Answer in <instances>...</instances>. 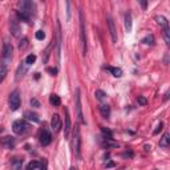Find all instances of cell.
I'll return each mask as SVG.
<instances>
[{
    "label": "cell",
    "instance_id": "obj_11",
    "mask_svg": "<svg viewBox=\"0 0 170 170\" xmlns=\"http://www.w3.org/2000/svg\"><path fill=\"white\" fill-rule=\"evenodd\" d=\"M106 24H108V29H109V33L112 36V40L113 43H117V29H116V25H114V21L110 16L106 17Z\"/></svg>",
    "mask_w": 170,
    "mask_h": 170
},
{
    "label": "cell",
    "instance_id": "obj_20",
    "mask_svg": "<svg viewBox=\"0 0 170 170\" xmlns=\"http://www.w3.org/2000/svg\"><path fill=\"white\" fill-rule=\"evenodd\" d=\"M125 28H126L128 32L132 31V14L130 12L125 14Z\"/></svg>",
    "mask_w": 170,
    "mask_h": 170
},
{
    "label": "cell",
    "instance_id": "obj_23",
    "mask_svg": "<svg viewBox=\"0 0 170 170\" xmlns=\"http://www.w3.org/2000/svg\"><path fill=\"white\" fill-rule=\"evenodd\" d=\"M105 68H106L114 77H121V76H122V69H121V68H113V67H105Z\"/></svg>",
    "mask_w": 170,
    "mask_h": 170
},
{
    "label": "cell",
    "instance_id": "obj_31",
    "mask_svg": "<svg viewBox=\"0 0 170 170\" xmlns=\"http://www.w3.org/2000/svg\"><path fill=\"white\" fill-rule=\"evenodd\" d=\"M35 61H36V55L31 53V55L27 56V59H25V64H27V65H31V64H33Z\"/></svg>",
    "mask_w": 170,
    "mask_h": 170
},
{
    "label": "cell",
    "instance_id": "obj_18",
    "mask_svg": "<svg viewBox=\"0 0 170 170\" xmlns=\"http://www.w3.org/2000/svg\"><path fill=\"white\" fill-rule=\"evenodd\" d=\"M170 134L169 133H165V134L161 137V140H160V148H164V149H166L169 146V144H170Z\"/></svg>",
    "mask_w": 170,
    "mask_h": 170
},
{
    "label": "cell",
    "instance_id": "obj_28",
    "mask_svg": "<svg viewBox=\"0 0 170 170\" xmlns=\"http://www.w3.org/2000/svg\"><path fill=\"white\" fill-rule=\"evenodd\" d=\"M53 45H55V40H52L51 44L47 47L45 52H44V55H45V56H44V63H47V61H48V57H49V55H51L49 52H51V49H52V47H53Z\"/></svg>",
    "mask_w": 170,
    "mask_h": 170
},
{
    "label": "cell",
    "instance_id": "obj_34",
    "mask_svg": "<svg viewBox=\"0 0 170 170\" xmlns=\"http://www.w3.org/2000/svg\"><path fill=\"white\" fill-rule=\"evenodd\" d=\"M137 101H138V104H140V105H142V106H144V105H146V104H148V100L145 99V97H142V96H138V99H137Z\"/></svg>",
    "mask_w": 170,
    "mask_h": 170
},
{
    "label": "cell",
    "instance_id": "obj_25",
    "mask_svg": "<svg viewBox=\"0 0 170 170\" xmlns=\"http://www.w3.org/2000/svg\"><path fill=\"white\" fill-rule=\"evenodd\" d=\"M95 96L99 101H104V100H106V97H108L106 93H105L104 91H101V89H97V91L95 92Z\"/></svg>",
    "mask_w": 170,
    "mask_h": 170
},
{
    "label": "cell",
    "instance_id": "obj_15",
    "mask_svg": "<svg viewBox=\"0 0 170 170\" xmlns=\"http://www.w3.org/2000/svg\"><path fill=\"white\" fill-rule=\"evenodd\" d=\"M8 73V65L6 61H0V83L4 81V79H6V76Z\"/></svg>",
    "mask_w": 170,
    "mask_h": 170
},
{
    "label": "cell",
    "instance_id": "obj_30",
    "mask_svg": "<svg viewBox=\"0 0 170 170\" xmlns=\"http://www.w3.org/2000/svg\"><path fill=\"white\" fill-rule=\"evenodd\" d=\"M101 132H102V134H104V138H109V140H112V137H113V133L109 130V129L106 128H101Z\"/></svg>",
    "mask_w": 170,
    "mask_h": 170
},
{
    "label": "cell",
    "instance_id": "obj_10",
    "mask_svg": "<svg viewBox=\"0 0 170 170\" xmlns=\"http://www.w3.org/2000/svg\"><path fill=\"white\" fill-rule=\"evenodd\" d=\"M61 126H63V122H61V118H60L59 114H53L52 116V120H51V128L55 133H59L61 130Z\"/></svg>",
    "mask_w": 170,
    "mask_h": 170
},
{
    "label": "cell",
    "instance_id": "obj_6",
    "mask_svg": "<svg viewBox=\"0 0 170 170\" xmlns=\"http://www.w3.org/2000/svg\"><path fill=\"white\" fill-rule=\"evenodd\" d=\"M20 95H19V92L17 91H14L10 95V99H8V105H10V109L12 112H15V110H17L19 106H20Z\"/></svg>",
    "mask_w": 170,
    "mask_h": 170
},
{
    "label": "cell",
    "instance_id": "obj_1",
    "mask_svg": "<svg viewBox=\"0 0 170 170\" xmlns=\"http://www.w3.org/2000/svg\"><path fill=\"white\" fill-rule=\"evenodd\" d=\"M32 8L33 4L29 0H21L19 2V11H17V20H23V21H29L31 15H32Z\"/></svg>",
    "mask_w": 170,
    "mask_h": 170
},
{
    "label": "cell",
    "instance_id": "obj_2",
    "mask_svg": "<svg viewBox=\"0 0 170 170\" xmlns=\"http://www.w3.org/2000/svg\"><path fill=\"white\" fill-rule=\"evenodd\" d=\"M79 17H80V39H81V45H83V55H87L88 51V43H87V32H85V20L83 11H79Z\"/></svg>",
    "mask_w": 170,
    "mask_h": 170
},
{
    "label": "cell",
    "instance_id": "obj_7",
    "mask_svg": "<svg viewBox=\"0 0 170 170\" xmlns=\"http://www.w3.org/2000/svg\"><path fill=\"white\" fill-rule=\"evenodd\" d=\"M39 141L43 146H48L52 142V134L51 132H48L47 129H41L39 133Z\"/></svg>",
    "mask_w": 170,
    "mask_h": 170
},
{
    "label": "cell",
    "instance_id": "obj_9",
    "mask_svg": "<svg viewBox=\"0 0 170 170\" xmlns=\"http://www.w3.org/2000/svg\"><path fill=\"white\" fill-rule=\"evenodd\" d=\"M10 31L12 36H15V37H17V36L20 35V32H21V29H20V24H19V20L15 17V16H12V17L10 19Z\"/></svg>",
    "mask_w": 170,
    "mask_h": 170
},
{
    "label": "cell",
    "instance_id": "obj_35",
    "mask_svg": "<svg viewBox=\"0 0 170 170\" xmlns=\"http://www.w3.org/2000/svg\"><path fill=\"white\" fill-rule=\"evenodd\" d=\"M47 72H48V73H51L52 76H56V75H57V68H48V69H47Z\"/></svg>",
    "mask_w": 170,
    "mask_h": 170
},
{
    "label": "cell",
    "instance_id": "obj_33",
    "mask_svg": "<svg viewBox=\"0 0 170 170\" xmlns=\"http://www.w3.org/2000/svg\"><path fill=\"white\" fill-rule=\"evenodd\" d=\"M44 37H45V33H44V31H37L36 32V39L37 40H44Z\"/></svg>",
    "mask_w": 170,
    "mask_h": 170
},
{
    "label": "cell",
    "instance_id": "obj_37",
    "mask_svg": "<svg viewBox=\"0 0 170 170\" xmlns=\"http://www.w3.org/2000/svg\"><path fill=\"white\" fill-rule=\"evenodd\" d=\"M162 128H164V124H162V122H160V125L157 126V129H156L154 132H153V134H158V132L162 130Z\"/></svg>",
    "mask_w": 170,
    "mask_h": 170
},
{
    "label": "cell",
    "instance_id": "obj_3",
    "mask_svg": "<svg viewBox=\"0 0 170 170\" xmlns=\"http://www.w3.org/2000/svg\"><path fill=\"white\" fill-rule=\"evenodd\" d=\"M73 153L77 158H81V136H80V128L79 125H75L73 130Z\"/></svg>",
    "mask_w": 170,
    "mask_h": 170
},
{
    "label": "cell",
    "instance_id": "obj_14",
    "mask_svg": "<svg viewBox=\"0 0 170 170\" xmlns=\"http://www.w3.org/2000/svg\"><path fill=\"white\" fill-rule=\"evenodd\" d=\"M56 27H57V59L60 60V53H61V51H60V47H61V25H60V23L57 21L56 23Z\"/></svg>",
    "mask_w": 170,
    "mask_h": 170
},
{
    "label": "cell",
    "instance_id": "obj_29",
    "mask_svg": "<svg viewBox=\"0 0 170 170\" xmlns=\"http://www.w3.org/2000/svg\"><path fill=\"white\" fill-rule=\"evenodd\" d=\"M164 39H165L166 45H169V44H170V31H169V27L168 28H164Z\"/></svg>",
    "mask_w": 170,
    "mask_h": 170
},
{
    "label": "cell",
    "instance_id": "obj_19",
    "mask_svg": "<svg viewBox=\"0 0 170 170\" xmlns=\"http://www.w3.org/2000/svg\"><path fill=\"white\" fill-rule=\"evenodd\" d=\"M156 21H157V24H158L160 27H162V28H168V27H169L168 19L165 17V16H162V15L156 16Z\"/></svg>",
    "mask_w": 170,
    "mask_h": 170
},
{
    "label": "cell",
    "instance_id": "obj_16",
    "mask_svg": "<svg viewBox=\"0 0 170 170\" xmlns=\"http://www.w3.org/2000/svg\"><path fill=\"white\" fill-rule=\"evenodd\" d=\"M25 73H27V64H25V63H21V64H20V65L17 67V71H16V80L19 81V80L21 79Z\"/></svg>",
    "mask_w": 170,
    "mask_h": 170
},
{
    "label": "cell",
    "instance_id": "obj_17",
    "mask_svg": "<svg viewBox=\"0 0 170 170\" xmlns=\"http://www.w3.org/2000/svg\"><path fill=\"white\" fill-rule=\"evenodd\" d=\"M24 117H25L27 120L32 121V122H40V118H39V116L36 114L35 112H31V110H27V112H24Z\"/></svg>",
    "mask_w": 170,
    "mask_h": 170
},
{
    "label": "cell",
    "instance_id": "obj_21",
    "mask_svg": "<svg viewBox=\"0 0 170 170\" xmlns=\"http://www.w3.org/2000/svg\"><path fill=\"white\" fill-rule=\"evenodd\" d=\"M23 165V158H14L11 161V166L14 170H20Z\"/></svg>",
    "mask_w": 170,
    "mask_h": 170
},
{
    "label": "cell",
    "instance_id": "obj_26",
    "mask_svg": "<svg viewBox=\"0 0 170 170\" xmlns=\"http://www.w3.org/2000/svg\"><path fill=\"white\" fill-rule=\"evenodd\" d=\"M142 43H144V44H146V45H154V43H156L154 36H153V35H148L146 37H144V39H142Z\"/></svg>",
    "mask_w": 170,
    "mask_h": 170
},
{
    "label": "cell",
    "instance_id": "obj_32",
    "mask_svg": "<svg viewBox=\"0 0 170 170\" xmlns=\"http://www.w3.org/2000/svg\"><path fill=\"white\" fill-rule=\"evenodd\" d=\"M27 45H28V39L27 37H24L23 40H20V43H19V48H20V49H24Z\"/></svg>",
    "mask_w": 170,
    "mask_h": 170
},
{
    "label": "cell",
    "instance_id": "obj_22",
    "mask_svg": "<svg viewBox=\"0 0 170 170\" xmlns=\"http://www.w3.org/2000/svg\"><path fill=\"white\" fill-rule=\"evenodd\" d=\"M100 113H101V116H102L104 118H109V116H110V108H109L108 105H101V106H100Z\"/></svg>",
    "mask_w": 170,
    "mask_h": 170
},
{
    "label": "cell",
    "instance_id": "obj_36",
    "mask_svg": "<svg viewBox=\"0 0 170 170\" xmlns=\"http://www.w3.org/2000/svg\"><path fill=\"white\" fill-rule=\"evenodd\" d=\"M31 105L35 108H40V102H39V100H36V99H31Z\"/></svg>",
    "mask_w": 170,
    "mask_h": 170
},
{
    "label": "cell",
    "instance_id": "obj_13",
    "mask_svg": "<svg viewBox=\"0 0 170 170\" xmlns=\"http://www.w3.org/2000/svg\"><path fill=\"white\" fill-rule=\"evenodd\" d=\"M15 144H16V140L14 138V137H11V136L3 137V138L0 140V145H2L3 148H6V149H14Z\"/></svg>",
    "mask_w": 170,
    "mask_h": 170
},
{
    "label": "cell",
    "instance_id": "obj_39",
    "mask_svg": "<svg viewBox=\"0 0 170 170\" xmlns=\"http://www.w3.org/2000/svg\"><path fill=\"white\" fill-rule=\"evenodd\" d=\"M141 6H142L144 8H146V6H148V3H146V2H142V3H141Z\"/></svg>",
    "mask_w": 170,
    "mask_h": 170
},
{
    "label": "cell",
    "instance_id": "obj_5",
    "mask_svg": "<svg viewBox=\"0 0 170 170\" xmlns=\"http://www.w3.org/2000/svg\"><path fill=\"white\" fill-rule=\"evenodd\" d=\"M75 105H76V112H77V118L81 124L85 125V118L83 114V105H81V93L80 89H76V96H75Z\"/></svg>",
    "mask_w": 170,
    "mask_h": 170
},
{
    "label": "cell",
    "instance_id": "obj_27",
    "mask_svg": "<svg viewBox=\"0 0 170 170\" xmlns=\"http://www.w3.org/2000/svg\"><path fill=\"white\" fill-rule=\"evenodd\" d=\"M40 166H41V162H39V161H32V162L28 164L27 170H37V169H40Z\"/></svg>",
    "mask_w": 170,
    "mask_h": 170
},
{
    "label": "cell",
    "instance_id": "obj_38",
    "mask_svg": "<svg viewBox=\"0 0 170 170\" xmlns=\"http://www.w3.org/2000/svg\"><path fill=\"white\" fill-rule=\"evenodd\" d=\"M71 3L69 2H67V8H68V11H67V16H68V20L71 19Z\"/></svg>",
    "mask_w": 170,
    "mask_h": 170
},
{
    "label": "cell",
    "instance_id": "obj_12",
    "mask_svg": "<svg viewBox=\"0 0 170 170\" xmlns=\"http://www.w3.org/2000/svg\"><path fill=\"white\" fill-rule=\"evenodd\" d=\"M64 112H65V122H64V136L65 138L69 137V132L72 128V122H71V116H69V110L68 108H64Z\"/></svg>",
    "mask_w": 170,
    "mask_h": 170
},
{
    "label": "cell",
    "instance_id": "obj_4",
    "mask_svg": "<svg viewBox=\"0 0 170 170\" xmlns=\"http://www.w3.org/2000/svg\"><path fill=\"white\" fill-rule=\"evenodd\" d=\"M29 129H31L29 124L24 120H16L15 122L12 124V130H14V133L17 134V136L25 134L27 132H29Z\"/></svg>",
    "mask_w": 170,
    "mask_h": 170
},
{
    "label": "cell",
    "instance_id": "obj_8",
    "mask_svg": "<svg viewBox=\"0 0 170 170\" xmlns=\"http://www.w3.org/2000/svg\"><path fill=\"white\" fill-rule=\"evenodd\" d=\"M12 52H14V48H12V44L6 41L3 45V52H2V57H3V61L8 63L10 60L12 59Z\"/></svg>",
    "mask_w": 170,
    "mask_h": 170
},
{
    "label": "cell",
    "instance_id": "obj_24",
    "mask_svg": "<svg viewBox=\"0 0 170 170\" xmlns=\"http://www.w3.org/2000/svg\"><path fill=\"white\" fill-rule=\"evenodd\" d=\"M49 102H51V105H53V106H60L61 105V100H60V97L57 96V95H51L49 96Z\"/></svg>",
    "mask_w": 170,
    "mask_h": 170
}]
</instances>
